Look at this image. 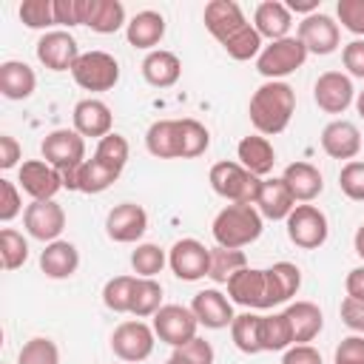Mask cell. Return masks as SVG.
<instances>
[{
	"mask_svg": "<svg viewBox=\"0 0 364 364\" xmlns=\"http://www.w3.org/2000/svg\"><path fill=\"white\" fill-rule=\"evenodd\" d=\"M205 28L219 40V46L228 51L230 60H253L262 54V37L253 23H247L242 6L236 0H210L205 6Z\"/></svg>",
	"mask_w": 364,
	"mask_h": 364,
	"instance_id": "cell-1",
	"label": "cell"
},
{
	"mask_svg": "<svg viewBox=\"0 0 364 364\" xmlns=\"http://www.w3.org/2000/svg\"><path fill=\"white\" fill-rule=\"evenodd\" d=\"M296 114V91L284 80H267L262 82L247 105V117L253 128L262 136H276L282 134Z\"/></svg>",
	"mask_w": 364,
	"mask_h": 364,
	"instance_id": "cell-2",
	"label": "cell"
},
{
	"mask_svg": "<svg viewBox=\"0 0 364 364\" xmlns=\"http://www.w3.org/2000/svg\"><path fill=\"white\" fill-rule=\"evenodd\" d=\"M262 230H264V219L256 210V205H225L210 225L216 245L233 247V250L253 245L262 236Z\"/></svg>",
	"mask_w": 364,
	"mask_h": 364,
	"instance_id": "cell-3",
	"label": "cell"
},
{
	"mask_svg": "<svg viewBox=\"0 0 364 364\" xmlns=\"http://www.w3.org/2000/svg\"><path fill=\"white\" fill-rule=\"evenodd\" d=\"M40 154L63 173V188L77 191V171L85 162V136H80L74 128H57L46 134V139L40 142Z\"/></svg>",
	"mask_w": 364,
	"mask_h": 364,
	"instance_id": "cell-4",
	"label": "cell"
},
{
	"mask_svg": "<svg viewBox=\"0 0 364 364\" xmlns=\"http://www.w3.org/2000/svg\"><path fill=\"white\" fill-rule=\"evenodd\" d=\"M208 182H210L213 193H219L230 205H256V196L262 188V179L253 176L247 168H242L233 159L216 162L208 173Z\"/></svg>",
	"mask_w": 364,
	"mask_h": 364,
	"instance_id": "cell-5",
	"label": "cell"
},
{
	"mask_svg": "<svg viewBox=\"0 0 364 364\" xmlns=\"http://www.w3.org/2000/svg\"><path fill=\"white\" fill-rule=\"evenodd\" d=\"M284 228H287V239L301 250H318L330 236V222L324 210L307 202L290 210V216L284 219Z\"/></svg>",
	"mask_w": 364,
	"mask_h": 364,
	"instance_id": "cell-6",
	"label": "cell"
},
{
	"mask_svg": "<svg viewBox=\"0 0 364 364\" xmlns=\"http://www.w3.org/2000/svg\"><path fill=\"white\" fill-rule=\"evenodd\" d=\"M307 60V48L299 37H284V40H273L262 48V54L256 57V71L267 80H282L293 71H299Z\"/></svg>",
	"mask_w": 364,
	"mask_h": 364,
	"instance_id": "cell-7",
	"label": "cell"
},
{
	"mask_svg": "<svg viewBox=\"0 0 364 364\" xmlns=\"http://www.w3.org/2000/svg\"><path fill=\"white\" fill-rule=\"evenodd\" d=\"M156 344V333L151 324H145L142 318H128L119 321L111 333V350L119 361L125 364H139L154 353Z\"/></svg>",
	"mask_w": 364,
	"mask_h": 364,
	"instance_id": "cell-8",
	"label": "cell"
},
{
	"mask_svg": "<svg viewBox=\"0 0 364 364\" xmlns=\"http://www.w3.org/2000/svg\"><path fill=\"white\" fill-rule=\"evenodd\" d=\"M71 77L82 91H111L119 82V63L108 51H82Z\"/></svg>",
	"mask_w": 364,
	"mask_h": 364,
	"instance_id": "cell-9",
	"label": "cell"
},
{
	"mask_svg": "<svg viewBox=\"0 0 364 364\" xmlns=\"http://www.w3.org/2000/svg\"><path fill=\"white\" fill-rule=\"evenodd\" d=\"M228 299L233 304H242L247 310H270V284H267V270L262 267H242L230 282H228Z\"/></svg>",
	"mask_w": 364,
	"mask_h": 364,
	"instance_id": "cell-10",
	"label": "cell"
},
{
	"mask_svg": "<svg viewBox=\"0 0 364 364\" xmlns=\"http://www.w3.org/2000/svg\"><path fill=\"white\" fill-rule=\"evenodd\" d=\"M154 333L159 341L171 344V347H182L188 344L191 338H196V316L191 307H182V304H162L156 313H154Z\"/></svg>",
	"mask_w": 364,
	"mask_h": 364,
	"instance_id": "cell-11",
	"label": "cell"
},
{
	"mask_svg": "<svg viewBox=\"0 0 364 364\" xmlns=\"http://www.w3.org/2000/svg\"><path fill=\"white\" fill-rule=\"evenodd\" d=\"M168 267L182 282H199L208 276L210 247H205L199 239H176L168 250Z\"/></svg>",
	"mask_w": 364,
	"mask_h": 364,
	"instance_id": "cell-12",
	"label": "cell"
},
{
	"mask_svg": "<svg viewBox=\"0 0 364 364\" xmlns=\"http://www.w3.org/2000/svg\"><path fill=\"white\" fill-rule=\"evenodd\" d=\"M34 51H37V60H40L48 71H71L74 63H77L80 54H82L80 46H77V40H74V34L65 31V28H51V31H46V34L37 40Z\"/></svg>",
	"mask_w": 364,
	"mask_h": 364,
	"instance_id": "cell-13",
	"label": "cell"
},
{
	"mask_svg": "<svg viewBox=\"0 0 364 364\" xmlns=\"http://www.w3.org/2000/svg\"><path fill=\"white\" fill-rule=\"evenodd\" d=\"M23 228L31 239L48 245V242H57L60 233L65 230V210L63 205H57L54 199H46V202H31L26 205V213H23Z\"/></svg>",
	"mask_w": 364,
	"mask_h": 364,
	"instance_id": "cell-14",
	"label": "cell"
},
{
	"mask_svg": "<svg viewBox=\"0 0 364 364\" xmlns=\"http://www.w3.org/2000/svg\"><path fill=\"white\" fill-rule=\"evenodd\" d=\"M145 230H148V213L136 202H119L105 216V233L111 242L134 245L145 236Z\"/></svg>",
	"mask_w": 364,
	"mask_h": 364,
	"instance_id": "cell-15",
	"label": "cell"
},
{
	"mask_svg": "<svg viewBox=\"0 0 364 364\" xmlns=\"http://www.w3.org/2000/svg\"><path fill=\"white\" fill-rule=\"evenodd\" d=\"M17 182H20L23 193L31 196V202L54 199L63 191V173L54 165H48L46 159H26L20 165Z\"/></svg>",
	"mask_w": 364,
	"mask_h": 364,
	"instance_id": "cell-16",
	"label": "cell"
},
{
	"mask_svg": "<svg viewBox=\"0 0 364 364\" xmlns=\"http://www.w3.org/2000/svg\"><path fill=\"white\" fill-rule=\"evenodd\" d=\"M313 100L324 114H344L355 102L353 80L341 71H324L313 82Z\"/></svg>",
	"mask_w": 364,
	"mask_h": 364,
	"instance_id": "cell-17",
	"label": "cell"
},
{
	"mask_svg": "<svg viewBox=\"0 0 364 364\" xmlns=\"http://www.w3.org/2000/svg\"><path fill=\"white\" fill-rule=\"evenodd\" d=\"M296 37L304 43L307 54L324 57V54H333V51L338 48V43H341V28H338V23H336L330 14L316 11V14H310V17H301Z\"/></svg>",
	"mask_w": 364,
	"mask_h": 364,
	"instance_id": "cell-18",
	"label": "cell"
},
{
	"mask_svg": "<svg viewBox=\"0 0 364 364\" xmlns=\"http://www.w3.org/2000/svg\"><path fill=\"white\" fill-rule=\"evenodd\" d=\"M364 148V136L355 122L350 119H333L321 131V151L333 159H347L353 162Z\"/></svg>",
	"mask_w": 364,
	"mask_h": 364,
	"instance_id": "cell-19",
	"label": "cell"
},
{
	"mask_svg": "<svg viewBox=\"0 0 364 364\" xmlns=\"http://www.w3.org/2000/svg\"><path fill=\"white\" fill-rule=\"evenodd\" d=\"M191 310H193L196 321H199L202 327H208V330H225V327H230L233 318H236L233 301H230L222 290H216V287L199 290V293L193 296V301H191Z\"/></svg>",
	"mask_w": 364,
	"mask_h": 364,
	"instance_id": "cell-20",
	"label": "cell"
},
{
	"mask_svg": "<svg viewBox=\"0 0 364 364\" xmlns=\"http://www.w3.org/2000/svg\"><path fill=\"white\" fill-rule=\"evenodd\" d=\"M71 122H74V131H77L80 136H94V139L100 142L102 136L111 134V128H114V114H111V108H108L102 100L85 97V100H80V102L74 105Z\"/></svg>",
	"mask_w": 364,
	"mask_h": 364,
	"instance_id": "cell-21",
	"label": "cell"
},
{
	"mask_svg": "<svg viewBox=\"0 0 364 364\" xmlns=\"http://www.w3.org/2000/svg\"><path fill=\"white\" fill-rule=\"evenodd\" d=\"M293 208H296V199H293V193H290V188L284 185L282 176L262 179V188H259V196H256V210L262 213V219L282 222V219L290 216Z\"/></svg>",
	"mask_w": 364,
	"mask_h": 364,
	"instance_id": "cell-22",
	"label": "cell"
},
{
	"mask_svg": "<svg viewBox=\"0 0 364 364\" xmlns=\"http://www.w3.org/2000/svg\"><path fill=\"white\" fill-rule=\"evenodd\" d=\"M236 162L242 168H247L253 176L267 179V173L276 165V151H273V145H270L267 136L250 134V136H242L239 139V145H236Z\"/></svg>",
	"mask_w": 364,
	"mask_h": 364,
	"instance_id": "cell-23",
	"label": "cell"
},
{
	"mask_svg": "<svg viewBox=\"0 0 364 364\" xmlns=\"http://www.w3.org/2000/svg\"><path fill=\"white\" fill-rule=\"evenodd\" d=\"M165 37V17L154 9H145V11H136L128 26H125V40L128 46L134 48H142V51H156V46L162 43Z\"/></svg>",
	"mask_w": 364,
	"mask_h": 364,
	"instance_id": "cell-24",
	"label": "cell"
},
{
	"mask_svg": "<svg viewBox=\"0 0 364 364\" xmlns=\"http://www.w3.org/2000/svg\"><path fill=\"white\" fill-rule=\"evenodd\" d=\"M253 26L259 31V37L264 40H284L290 37V28H293V14L290 9L282 3V0H264L256 6L253 11Z\"/></svg>",
	"mask_w": 364,
	"mask_h": 364,
	"instance_id": "cell-25",
	"label": "cell"
},
{
	"mask_svg": "<svg viewBox=\"0 0 364 364\" xmlns=\"http://www.w3.org/2000/svg\"><path fill=\"white\" fill-rule=\"evenodd\" d=\"M77 267H80V250L74 242L57 239V242H48L40 253V270L48 279H71Z\"/></svg>",
	"mask_w": 364,
	"mask_h": 364,
	"instance_id": "cell-26",
	"label": "cell"
},
{
	"mask_svg": "<svg viewBox=\"0 0 364 364\" xmlns=\"http://www.w3.org/2000/svg\"><path fill=\"white\" fill-rule=\"evenodd\" d=\"M142 77L154 88H171L182 77V60L168 48L148 51L145 60H142Z\"/></svg>",
	"mask_w": 364,
	"mask_h": 364,
	"instance_id": "cell-27",
	"label": "cell"
},
{
	"mask_svg": "<svg viewBox=\"0 0 364 364\" xmlns=\"http://www.w3.org/2000/svg\"><path fill=\"white\" fill-rule=\"evenodd\" d=\"M37 88V74L28 63L23 60H6L0 63V94L6 100H28Z\"/></svg>",
	"mask_w": 364,
	"mask_h": 364,
	"instance_id": "cell-28",
	"label": "cell"
},
{
	"mask_svg": "<svg viewBox=\"0 0 364 364\" xmlns=\"http://www.w3.org/2000/svg\"><path fill=\"white\" fill-rule=\"evenodd\" d=\"M282 179H284V185L290 188L293 199L301 202V205H304V202H313V199L324 191V176H321V171H318L316 165H310V162H290V165L284 168Z\"/></svg>",
	"mask_w": 364,
	"mask_h": 364,
	"instance_id": "cell-29",
	"label": "cell"
},
{
	"mask_svg": "<svg viewBox=\"0 0 364 364\" xmlns=\"http://www.w3.org/2000/svg\"><path fill=\"white\" fill-rule=\"evenodd\" d=\"M284 316L293 330V344H310L324 327V313L313 301H293V304H287Z\"/></svg>",
	"mask_w": 364,
	"mask_h": 364,
	"instance_id": "cell-30",
	"label": "cell"
},
{
	"mask_svg": "<svg viewBox=\"0 0 364 364\" xmlns=\"http://www.w3.org/2000/svg\"><path fill=\"white\" fill-rule=\"evenodd\" d=\"M85 26L97 34H114L128 26L125 6L119 0H85Z\"/></svg>",
	"mask_w": 364,
	"mask_h": 364,
	"instance_id": "cell-31",
	"label": "cell"
},
{
	"mask_svg": "<svg viewBox=\"0 0 364 364\" xmlns=\"http://www.w3.org/2000/svg\"><path fill=\"white\" fill-rule=\"evenodd\" d=\"M210 145V131L193 119V117H185V119H176V159H196L208 151Z\"/></svg>",
	"mask_w": 364,
	"mask_h": 364,
	"instance_id": "cell-32",
	"label": "cell"
},
{
	"mask_svg": "<svg viewBox=\"0 0 364 364\" xmlns=\"http://www.w3.org/2000/svg\"><path fill=\"white\" fill-rule=\"evenodd\" d=\"M267 270V284H270V304H284L290 301L299 287H301V270L293 264V262H276Z\"/></svg>",
	"mask_w": 364,
	"mask_h": 364,
	"instance_id": "cell-33",
	"label": "cell"
},
{
	"mask_svg": "<svg viewBox=\"0 0 364 364\" xmlns=\"http://www.w3.org/2000/svg\"><path fill=\"white\" fill-rule=\"evenodd\" d=\"M259 341H262V353H284L287 347H293V330H290V321H287L284 310L262 316Z\"/></svg>",
	"mask_w": 364,
	"mask_h": 364,
	"instance_id": "cell-34",
	"label": "cell"
},
{
	"mask_svg": "<svg viewBox=\"0 0 364 364\" xmlns=\"http://www.w3.org/2000/svg\"><path fill=\"white\" fill-rule=\"evenodd\" d=\"M242 267H247V256L245 250H233V247H210V267H208V279L216 284H228Z\"/></svg>",
	"mask_w": 364,
	"mask_h": 364,
	"instance_id": "cell-35",
	"label": "cell"
},
{
	"mask_svg": "<svg viewBox=\"0 0 364 364\" xmlns=\"http://www.w3.org/2000/svg\"><path fill=\"white\" fill-rule=\"evenodd\" d=\"M145 148L156 159H176V119H156L145 131Z\"/></svg>",
	"mask_w": 364,
	"mask_h": 364,
	"instance_id": "cell-36",
	"label": "cell"
},
{
	"mask_svg": "<svg viewBox=\"0 0 364 364\" xmlns=\"http://www.w3.org/2000/svg\"><path fill=\"white\" fill-rule=\"evenodd\" d=\"M117 179H119L117 171L105 168L100 159L91 156V159H85V162L80 165V171H77V191H80V193H102V191H108Z\"/></svg>",
	"mask_w": 364,
	"mask_h": 364,
	"instance_id": "cell-37",
	"label": "cell"
},
{
	"mask_svg": "<svg viewBox=\"0 0 364 364\" xmlns=\"http://www.w3.org/2000/svg\"><path fill=\"white\" fill-rule=\"evenodd\" d=\"M259 321L262 316H256L253 310L239 313L230 324V338L236 344V350H242L245 355H256L262 353V341H259Z\"/></svg>",
	"mask_w": 364,
	"mask_h": 364,
	"instance_id": "cell-38",
	"label": "cell"
},
{
	"mask_svg": "<svg viewBox=\"0 0 364 364\" xmlns=\"http://www.w3.org/2000/svg\"><path fill=\"white\" fill-rule=\"evenodd\" d=\"M162 307V284L156 279H139L134 284V296H131V316L134 318H148Z\"/></svg>",
	"mask_w": 364,
	"mask_h": 364,
	"instance_id": "cell-39",
	"label": "cell"
},
{
	"mask_svg": "<svg viewBox=\"0 0 364 364\" xmlns=\"http://www.w3.org/2000/svg\"><path fill=\"white\" fill-rule=\"evenodd\" d=\"M165 264H168V256L154 242H139L131 250V267H134V276L139 279H154L156 273H162Z\"/></svg>",
	"mask_w": 364,
	"mask_h": 364,
	"instance_id": "cell-40",
	"label": "cell"
},
{
	"mask_svg": "<svg viewBox=\"0 0 364 364\" xmlns=\"http://www.w3.org/2000/svg\"><path fill=\"white\" fill-rule=\"evenodd\" d=\"M128 154H131L128 139L122 134H117V131H111L108 136H102L97 142V148H94V159H100L105 168H111L117 173H122V168L128 162Z\"/></svg>",
	"mask_w": 364,
	"mask_h": 364,
	"instance_id": "cell-41",
	"label": "cell"
},
{
	"mask_svg": "<svg viewBox=\"0 0 364 364\" xmlns=\"http://www.w3.org/2000/svg\"><path fill=\"white\" fill-rule=\"evenodd\" d=\"M26 259H28V239L14 228H3L0 230V264H3V270H17L26 264Z\"/></svg>",
	"mask_w": 364,
	"mask_h": 364,
	"instance_id": "cell-42",
	"label": "cell"
},
{
	"mask_svg": "<svg viewBox=\"0 0 364 364\" xmlns=\"http://www.w3.org/2000/svg\"><path fill=\"white\" fill-rule=\"evenodd\" d=\"M136 276H114L102 287V304L111 313H131V296H134Z\"/></svg>",
	"mask_w": 364,
	"mask_h": 364,
	"instance_id": "cell-43",
	"label": "cell"
},
{
	"mask_svg": "<svg viewBox=\"0 0 364 364\" xmlns=\"http://www.w3.org/2000/svg\"><path fill=\"white\" fill-rule=\"evenodd\" d=\"M20 20L26 28H34V31H51V26H57L54 20V0H23L20 9H17Z\"/></svg>",
	"mask_w": 364,
	"mask_h": 364,
	"instance_id": "cell-44",
	"label": "cell"
},
{
	"mask_svg": "<svg viewBox=\"0 0 364 364\" xmlns=\"http://www.w3.org/2000/svg\"><path fill=\"white\" fill-rule=\"evenodd\" d=\"M17 364H60V347L48 336H34L20 347Z\"/></svg>",
	"mask_w": 364,
	"mask_h": 364,
	"instance_id": "cell-45",
	"label": "cell"
},
{
	"mask_svg": "<svg viewBox=\"0 0 364 364\" xmlns=\"http://www.w3.org/2000/svg\"><path fill=\"white\" fill-rule=\"evenodd\" d=\"M168 364H213V347H210V341L196 336L182 347H173Z\"/></svg>",
	"mask_w": 364,
	"mask_h": 364,
	"instance_id": "cell-46",
	"label": "cell"
},
{
	"mask_svg": "<svg viewBox=\"0 0 364 364\" xmlns=\"http://www.w3.org/2000/svg\"><path fill=\"white\" fill-rule=\"evenodd\" d=\"M338 188L347 199L364 202V162L361 159L344 162V168L338 171Z\"/></svg>",
	"mask_w": 364,
	"mask_h": 364,
	"instance_id": "cell-47",
	"label": "cell"
},
{
	"mask_svg": "<svg viewBox=\"0 0 364 364\" xmlns=\"http://www.w3.org/2000/svg\"><path fill=\"white\" fill-rule=\"evenodd\" d=\"M336 17L341 28L355 34V40L364 37V0H338L336 3Z\"/></svg>",
	"mask_w": 364,
	"mask_h": 364,
	"instance_id": "cell-48",
	"label": "cell"
},
{
	"mask_svg": "<svg viewBox=\"0 0 364 364\" xmlns=\"http://www.w3.org/2000/svg\"><path fill=\"white\" fill-rule=\"evenodd\" d=\"M23 210V199H20V188L11 179H0V222H11L17 219Z\"/></svg>",
	"mask_w": 364,
	"mask_h": 364,
	"instance_id": "cell-49",
	"label": "cell"
},
{
	"mask_svg": "<svg viewBox=\"0 0 364 364\" xmlns=\"http://www.w3.org/2000/svg\"><path fill=\"white\" fill-rule=\"evenodd\" d=\"M54 20L65 31L71 26H85V0H54Z\"/></svg>",
	"mask_w": 364,
	"mask_h": 364,
	"instance_id": "cell-50",
	"label": "cell"
},
{
	"mask_svg": "<svg viewBox=\"0 0 364 364\" xmlns=\"http://www.w3.org/2000/svg\"><path fill=\"white\" fill-rule=\"evenodd\" d=\"M333 364H364V336L353 333V336L341 338V344L336 347Z\"/></svg>",
	"mask_w": 364,
	"mask_h": 364,
	"instance_id": "cell-51",
	"label": "cell"
},
{
	"mask_svg": "<svg viewBox=\"0 0 364 364\" xmlns=\"http://www.w3.org/2000/svg\"><path fill=\"white\" fill-rule=\"evenodd\" d=\"M341 63L347 68V77L353 80H364V40H350L341 48Z\"/></svg>",
	"mask_w": 364,
	"mask_h": 364,
	"instance_id": "cell-52",
	"label": "cell"
},
{
	"mask_svg": "<svg viewBox=\"0 0 364 364\" xmlns=\"http://www.w3.org/2000/svg\"><path fill=\"white\" fill-rule=\"evenodd\" d=\"M338 316L344 321V327H350L353 333L364 336V301L361 299H344L341 307H338Z\"/></svg>",
	"mask_w": 364,
	"mask_h": 364,
	"instance_id": "cell-53",
	"label": "cell"
},
{
	"mask_svg": "<svg viewBox=\"0 0 364 364\" xmlns=\"http://www.w3.org/2000/svg\"><path fill=\"white\" fill-rule=\"evenodd\" d=\"M282 364H324V361H321V353L313 344H293V347L284 350Z\"/></svg>",
	"mask_w": 364,
	"mask_h": 364,
	"instance_id": "cell-54",
	"label": "cell"
},
{
	"mask_svg": "<svg viewBox=\"0 0 364 364\" xmlns=\"http://www.w3.org/2000/svg\"><path fill=\"white\" fill-rule=\"evenodd\" d=\"M20 156H23L20 142H17L11 134H3V136H0V168L9 171V168H14V165H20Z\"/></svg>",
	"mask_w": 364,
	"mask_h": 364,
	"instance_id": "cell-55",
	"label": "cell"
},
{
	"mask_svg": "<svg viewBox=\"0 0 364 364\" xmlns=\"http://www.w3.org/2000/svg\"><path fill=\"white\" fill-rule=\"evenodd\" d=\"M344 290H347L350 299H361V301H364V264H358V267H353V270L347 273Z\"/></svg>",
	"mask_w": 364,
	"mask_h": 364,
	"instance_id": "cell-56",
	"label": "cell"
},
{
	"mask_svg": "<svg viewBox=\"0 0 364 364\" xmlns=\"http://www.w3.org/2000/svg\"><path fill=\"white\" fill-rule=\"evenodd\" d=\"M318 3H321V0H287L284 6L290 9V14H304V17H310V14L318 11Z\"/></svg>",
	"mask_w": 364,
	"mask_h": 364,
	"instance_id": "cell-57",
	"label": "cell"
},
{
	"mask_svg": "<svg viewBox=\"0 0 364 364\" xmlns=\"http://www.w3.org/2000/svg\"><path fill=\"white\" fill-rule=\"evenodd\" d=\"M353 247H355V256L364 262V225H358V230L353 236Z\"/></svg>",
	"mask_w": 364,
	"mask_h": 364,
	"instance_id": "cell-58",
	"label": "cell"
},
{
	"mask_svg": "<svg viewBox=\"0 0 364 364\" xmlns=\"http://www.w3.org/2000/svg\"><path fill=\"white\" fill-rule=\"evenodd\" d=\"M353 105H355V111H358V117L364 119V88H361V91L355 94V102H353Z\"/></svg>",
	"mask_w": 364,
	"mask_h": 364,
	"instance_id": "cell-59",
	"label": "cell"
}]
</instances>
